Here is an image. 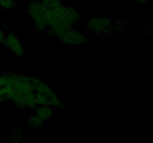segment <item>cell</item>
Returning a JSON list of instances; mask_svg holds the SVG:
<instances>
[{"instance_id": "obj_1", "label": "cell", "mask_w": 153, "mask_h": 143, "mask_svg": "<svg viewBox=\"0 0 153 143\" xmlns=\"http://www.w3.org/2000/svg\"><path fill=\"white\" fill-rule=\"evenodd\" d=\"M5 84L2 90L6 101H9L17 108L35 110L37 104L35 100L34 85L31 76L16 72H6Z\"/></svg>"}, {"instance_id": "obj_2", "label": "cell", "mask_w": 153, "mask_h": 143, "mask_svg": "<svg viewBox=\"0 0 153 143\" xmlns=\"http://www.w3.org/2000/svg\"><path fill=\"white\" fill-rule=\"evenodd\" d=\"M46 10V7L40 0L31 1L27 7V12L34 21L36 29L42 32H45L48 28Z\"/></svg>"}, {"instance_id": "obj_3", "label": "cell", "mask_w": 153, "mask_h": 143, "mask_svg": "<svg viewBox=\"0 0 153 143\" xmlns=\"http://www.w3.org/2000/svg\"><path fill=\"white\" fill-rule=\"evenodd\" d=\"M56 37L60 42L68 46H82L89 42L87 36L74 27L65 29Z\"/></svg>"}, {"instance_id": "obj_4", "label": "cell", "mask_w": 153, "mask_h": 143, "mask_svg": "<svg viewBox=\"0 0 153 143\" xmlns=\"http://www.w3.org/2000/svg\"><path fill=\"white\" fill-rule=\"evenodd\" d=\"M112 22L108 18L102 16H94L88 19L85 29L97 34H108L113 32L111 29Z\"/></svg>"}, {"instance_id": "obj_5", "label": "cell", "mask_w": 153, "mask_h": 143, "mask_svg": "<svg viewBox=\"0 0 153 143\" xmlns=\"http://www.w3.org/2000/svg\"><path fill=\"white\" fill-rule=\"evenodd\" d=\"M3 44L15 56L22 57L23 55V45L19 37L13 31H6V35Z\"/></svg>"}, {"instance_id": "obj_6", "label": "cell", "mask_w": 153, "mask_h": 143, "mask_svg": "<svg viewBox=\"0 0 153 143\" xmlns=\"http://www.w3.org/2000/svg\"><path fill=\"white\" fill-rule=\"evenodd\" d=\"M34 111H35V114L43 122H46L51 119L54 113L53 108L49 106H39Z\"/></svg>"}, {"instance_id": "obj_7", "label": "cell", "mask_w": 153, "mask_h": 143, "mask_svg": "<svg viewBox=\"0 0 153 143\" xmlns=\"http://www.w3.org/2000/svg\"><path fill=\"white\" fill-rule=\"evenodd\" d=\"M44 122L38 117L36 114L32 115L30 116L27 121V125L30 128L32 129H38L43 125Z\"/></svg>"}, {"instance_id": "obj_8", "label": "cell", "mask_w": 153, "mask_h": 143, "mask_svg": "<svg viewBox=\"0 0 153 143\" xmlns=\"http://www.w3.org/2000/svg\"><path fill=\"white\" fill-rule=\"evenodd\" d=\"M49 95H46L41 92H35L36 103L38 107L39 106H49Z\"/></svg>"}, {"instance_id": "obj_9", "label": "cell", "mask_w": 153, "mask_h": 143, "mask_svg": "<svg viewBox=\"0 0 153 143\" xmlns=\"http://www.w3.org/2000/svg\"><path fill=\"white\" fill-rule=\"evenodd\" d=\"M23 128L21 127H17L14 128L12 131V133L10 134V141L16 142L21 140L23 137Z\"/></svg>"}, {"instance_id": "obj_10", "label": "cell", "mask_w": 153, "mask_h": 143, "mask_svg": "<svg viewBox=\"0 0 153 143\" xmlns=\"http://www.w3.org/2000/svg\"><path fill=\"white\" fill-rule=\"evenodd\" d=\"M17 7L16 0H0V7L5 10H13Z\"/></svg>"}, {"instance_id": "obj_11", "label": "cell", "mask_w": 153, "mask_h": 143, "mask_svg": "<svg viewBox=\"0 0 153 143\" xmlns=\"http://www.w3.org/2000/svg\"><path fill=\"white\" fill-rule=\"evenodd\" d=\"M5 35L6 31L4 30V28H3L2 27H1V25H0V44H3Z\"/></svg>"}, {"instance_id": "obj_12", "label": "cell", "mask_w": 153, "mask_h": 143, "mask_svg": "<svg viewBox=\"0 0 153 143\" xmlns=\"http://www.w3.org/2000/svg\"><path fill=\"white\" fill-rule=\"evenodd\" d=\"M4 101H6V98L5 95H4V92L2 90V88L0 86V104L4 103Z\"/></svg>"}, {"instance_id": "obj_13", "label": "cell", "mask_w": 153, "mask_h": 143, "mask_svg": "<svg viewBox=\"0 0 153 143\" xmlns=\"http://www.w3.org/2000/svg\"><path fill=\"white\" fill-rule=\"evenodd\" d=\"M134 1L139 4H146L148 2V0H134Z\"/></svg>"}, {"instance_id": "obj_14", "label": "cell", "mask_w": 153, "mask_h": 143, "mask_svg": "<svg viewBox=\"0 0 153 143\" xmlns=\"http://www.w3.org/2000/svg\"><path fill=\"white\" fill-rule=\"evenodd\" d=\"M27 1H28L29 2H31V1H35V0H27Z\"/></svg>"}]
</instances>
